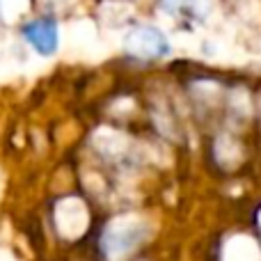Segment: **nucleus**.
I'll return each mask as SVG.
<instances>
[{"instance_id":"1","label":"nucleus","mask_w":261,"mask_h":261,"mask_svg":"<svg viewBox=\"0 0 261 261\" xmlns=\"http://www.w3.org/2000/svg\"><path fill=\"white\" fill-rule=\"evenodd\" d=\"M126 48L140 58H163V55L170 53V44H167L165 35L149 25L130 32L126 37Z\"/></svg>"},{"instance_id":"2","label":"nucleus","mask_w":261,"mask_h":261,"mask_svg":"<svg viewBox=\"0 0 261 261\" xmlns=\"http://www.w3.org/2000/svg\"><path fill=\"white\" fill-rule=\"evenodd\" d=\"M28 44L41 55H50L58 48V23L53 18H39L25 25L23 30Z\"/></svg>"},{"instance_id":"3","label":"nucleus","mask_w":261,"mask_h":261,"mask_svg":"<svg viewBox=\"0 0 261 261\" xmlns=\"http://www.w3.org/2000/svg\"><path fill=\"white\" fill-rule=\"evenodd\" d=\"M161 7L165 9L167 14H172V16H179V18H195V21H199V18L204 16V12H206V5H204V0H161Z\"/></svg>"}]
</instances>
